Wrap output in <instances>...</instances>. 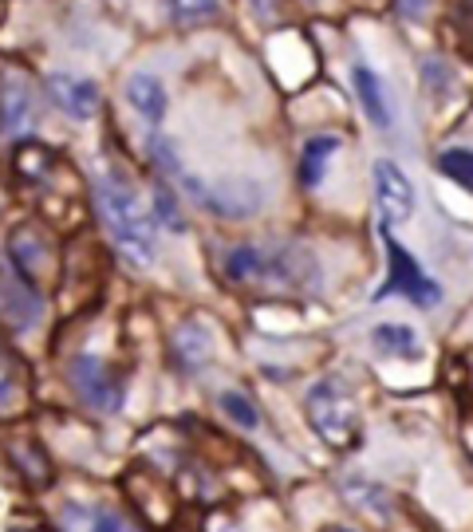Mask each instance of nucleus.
I'll return each mask as SVG.
<instances>
[{
	"label": "nucleus",
	"mask_w": 473,
	"mask_h": 532,
	"mask_svg": "<svg viewBox=\"0 0 473 532\" xmlns=\"http://www.w3.org/2000/svg\"><path fill=\"white\" fill-rule=\"evenodd\" d=\"M95 198H99V213H103L111 237L119 241V249L135 265H150L154 261V221L142 209V201L131 190V182L119 178V174H103L95 182Z\"/></svg>",
	"instance_id": "obj_1"
},
{
	"label": "nucleus",
	"mask_w": 473,
	"mask_h": 532,
	"mask_svg": "<svg viewBox=\"0 0 473 532\" xmlns=\"http://www.w3.org/2000/svg\"><path fill=\"white\" fill-rule=\"evenodd\" d=\"M308 418L336 446H343L355 434V402H351V395L339 387L336 379L312 387V395H308Z\"/></svg>",
	"instance_id": "obj_2"
},
{
	"label": "nucleus",
	"mask_w": 473,
	"mask_h": 532,
	"mask_svg": "<svg viewBox=\"0 0 473 532\" xmlns=\"http://www.w3.org/2000/svg\"><path fill=\"white\" fill-rule=\"evenodd\" d=\"M375 201L387 225H403L414 213V186L395 162H375Z\"/></svg>",
	"instance_id": "obj_3"
},
{
	"label": "nucleus",
	"mask_w": 473,
	"mask_h": 532,
	"mask_svg": "<svg viewBox=\"0 0 473 532\" xmlns=\"http://www.w3.org/2000/svg\"><path fill=\"white\" fill-rule=\"evenodd\" d=\"M44 91H48V99H52L64 115L79 119V123L95 119V111H99V91H95V83H87V79H79V75L52 71V75L44 79Z\"/></svg>",
	"instance_id": "obj_4"
},
{
	"label": "nucleus",
	"mask_w": 473,
	"mask_h": 532,
	"mask_svg": "<svg viewBox=\"0 0 473 532\" xmlns=\"http://www.w3.org/2000/svg\"><path fill=\"white\" fill-rule=\"evenodd\" d=\"M71 387L83 395V402H91L95 410H115L119 406V383L107 375V367L95 355H79L71 363Z\"/></svg>",
	"instance_id": "obj_5"
},
{
	"label": "nucleus",
	"mask_w": 473,
	"mask_h": 532,
	"mask_svg": "<svg viewBox=\"0 0 473 532\" xmlns=\"http://www.w3.org/2000/svg\"><path fill=\"white\" fill-rule=\"evenodd\" d=\"M4 320L16 332H28L40 320V296L12 261H4Z\"/></svg>",
	"instance_id": "obj_6"
},
{
	"label": "nucleus",
	"mask_w": 473,
	"mask_h": 532,
	"mask_svg": "<svg viewBox=\"0 0 473 532\" xmlns=\"http://www.w3.org/2000/svg\"><path fill=\"white\" fill-rule=\"evenodd\" d=\"M387 253H391V288H399L403 296H410L414 304H438L442 300V292L434 288V280H426L422 276V268L410 261V253H406L403 245H387Z\"/></svg>",
	"instance_id": "obj_7"
},
{
	"label": "nucleus",
	"mask_w": 473,
	"mask_h": 532,
	"mask_svg": "<svg viewBox=\"0 0 473 532\" xmlns=\"http://www.w3.org/2000/svg\"><path fill=\"white\" fill-rule=\"evenodd\" d=\"M355 91H359V107L367 111V119L379 127V131H387L391 123H395V115H391V99H387V87H383V79L371 71V67H355Z\"/></svg>",
	"instance_id": "obj_8"
},
{
	"label": "nucleus",
	"mask_w": 473,
	"mask_h": 532,
	"mask_svg": "<svg viewBox=\"0 0 473 532\" xmlns=\"http://www.w3.org/2000/svg\"><path fill=\"white\" fill-rule=\"evenodd\" d=\"M32 127V91L20 75H4V134L16 138Z\"/></svg>",
	"instance_id": "obj_9"
},
{
	"label": "nucleus",
	"mask_w": 473,
	"mask_h": 532,
	"mask_svg": "<svg viewBox=\"0 0 473 532\" xmlns=\"http://www.w3.org/2000/svg\"><path fill=\"white\" fill-rule=\"evenodd\" d=\"M127 99H131V107H135L142 119L162 123V115H166V87L154 75H146V71L131 75L127 79Z\"/></svg>",
	"instance_id": "obj_10"
},
{
	"label": "nucleus",
	"mask_w": 473,
	"mask_h": 532,
	"mask_svg": "<svg viewBox=\"0 0 473 532\" xmlns=\"http://www.w3.org/2000/svg\"><path fill=\"white\" fill-rule=\"evenodd\" d=\"M64 529L68 532H135L119 513L95 509V505H68L64 509Z\"/></svg>",
	"instance_id": "obj_11"
},
{
	"label": "nucleus",
	"mask_w": 473,
	"mask_h": 532,
	"mask_svg": "<svg viewBox=\"0 0 473 532\" xmlns=\"http://www.w3.org/2000/svg\"><path fill=\"white\" fill-rule=\"evenodd\" d=\"M371 339L391 359H418L422 355V339L414 335V328H406V324H383V328H375Z\"/></svg>",
	"instance_id": "obj_12"
},
{
	"label": "nucleus",
	"mask_w": 473,
	"mask_h": 532,
	"mask_svg": "<svg viewBox=\"0 0 473 532\" xmlns=\"http://www.w3.org/2000/svg\"><path fill=\"white\" fill-rule=\"evenodd\" d=\"M265 265H269V249H257V245H237L225 253L229 280H265Z\"/></svg>",
	"instance_id": "obj_13"
},
{
	"label": "nucleus",
	"mask_w": 473,
	"mask_h": 532,
	"mask_svg": "<svg viewBox=\"0 0 473 532\" xmlns=\"http://www.w3.org/2000/svg\"><path fill=\"white\" fill-rule=\"evenodd\" d=\"M174 351H178V359L186 367H205L209 355H213V339H209L202 324H186L182 332L174 335Z\"/></svg>",
	"instance_id": "obj_14"
},
{
	"label": "nucleus",
	"mask_w": 473,
	"mask_h": 532,
	"mask_svg": "<svg viewBox=\"0 0 473 532\" xmlns=\"http://www.w3.org/2000/svg\"><path fill=\"white\" fill-rule=\"evenodd\" d=\"M339 138H312L308 146H304V162H300V174H304V182L308 186H320V178H324V166H328V158L336 154Z\"/></svg>",
	"instance_id": "obj_15"
},
{
	"label": "nucleus",
	"mask_w": 473,
	"mask_h": 532,
	"mask_svg": "<svg viewBox=\"0 0 473 532\" xmlns=\"http://www.w3.org/2000/svg\"><path fill=\"white\" fill-rule=\"evenodd\" d=\"M438 166H442V174H450V178H454L458 186H466V190H473V150H466V146H454V150H442Z\"/></svg>",
	"instance_id": "obj_16"
},
{
	"label": "nucleus",
	"mask_w": 473,
	"mask_h": 532,
	"mask_svg": "<svg viewBox=\"0 0 473 532\" xmlns=\"http://www.w3.org/2000/svg\"><path fill=\"white\" fill-rule=\"evenodd\" d=\"M40 257H44V249L36 245L32 233H16V237L8 241V261L20 268V272H36V268H40Z\"/></svg>",
	"instance_id": "obj_17"
},
{
	"label": "nucleus",
	"mask_w": 473,
	"mask_h": 532,
	"mask_svg": "<svg viewBox=\"0 0 473 532\" xmlns=\"http://www.w3.org/2000/svg\"><path fill=\"white\" fill-rule=\"evenodd\" d=\"M221 410H225L237 426H245V430H257V422H261L257 406L249 402V395H241V391H225V395H221Z\"/></svg>",
	"instance_id": "obj_18"
},
{
	"label": "nucleus",
	"mask_w": 473,
	"mask_h": 532,
	"mask_svg": "<svg viewBox=\"0 0 473 532\" xmlns=\"http://www.w3.org/2000/svg\"><path fill=\"white\" fill-rule=\"evenodd\" d=\"M170 16L178 24H202L217 16V0H170Z\"/></svg>",
	"instance_id": "obj_19"
},
{
	"label": "nucleus",
	"mask_w": 473,
	"mask_h": 532,
	"mask_svg": "<svg viewBox=\"0 0 473 532\" xmlns=\"http://www.w3.org/2000/svg\"><path fill=\"white\" fill-rule=\"evenodd\" d=\"M426 4L430 0H399V12H403L406 20H422L426 16Z\"/></svg>",
	"instance_id": "obj_20"
},
{
	"label": "nucleus",
	"mask_w": 473,
	"mask_h": 532,
	"mask_svg": "<svg viewBox=\"0 0 473 532\" xmlns=\"http://www.w3.org/2000/svg\"><path fill=\"white\" fill-rule=\"evenodd\" d=\"M332 532H355V529H332Z\"/></svg>",
	"instance_id": "obj_21"
}]
</instances>
